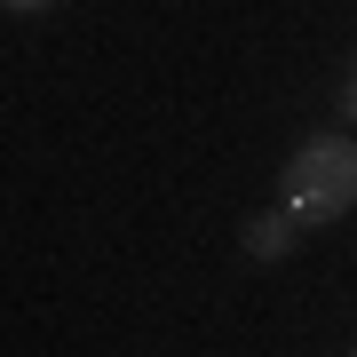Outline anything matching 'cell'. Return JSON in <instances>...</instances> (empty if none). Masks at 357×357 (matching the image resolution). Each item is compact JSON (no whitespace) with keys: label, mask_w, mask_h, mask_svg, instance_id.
I'll list each match as a JSON object with an SVG mask.
<instances>
[{"label":"cell","mask_w":357,"mask_h":357,"mask_svg":"<svg viewBox=\"0 0 357 357\" xmlns=\"http://www.w3.org/2000/svg\"><path fill=\"white\" fill-rule=\"evenodd\" d=\"M357 206V143L349 135H310L286 159V215L302 230H326Z\"/></svg>","instance_id":"cell-1"},{"label":"cell","mask_w":357,"mask_h":357,"mask_svg":"<svg viewBox=\"0 0 357 357\" xmlns=\"http://www.w3.org/2000/svg\"><path fill=\"white\" fill-rule=\"evenodd\" d=\"M294 238H302V222H294L286 206H270V215L246 222V255H255V262H286V255H294Z\"/></svg>","instance_id":"cell-2"},{"label":"cell","mask_w":357,"mask_h":357,"mask_svg":"<svg viewBox=\"0 0 357 357\" xmlns=\"http://www.w3.org/2000/svg\"><path fill=\"white\" fill-rule=\"evenodd\" d=\"M8 16H40V8H56V0H0Z\"/></svg>","instance_id":"cell-3"},{"label":"cell","mask_w":357,"mask_h":357,"mask_svg":"<svg viewBox=\"0 0 357 357\" xmlns=\"http://www.w3.org/2000/svg\"><path fill=\"white\" fill-rule=\"evenodd\" d=\"M342 112H349V119H357V72H349V88H342Z\"/></svg>","instance_id":"cell-4"},{"label":"cell","mask_w":357,"mask_h":357,"mask_svg":"<svg viewBox=\"0 0 357 357\" xmlns=\"http://www.w3.org/2000/svg\"><path fill=\"white\" fill-rule=\"evenodd\" d=\"M349 357H357V349H349Z\"/></svg>","instance_id":"cell-5"}]
</instances>
